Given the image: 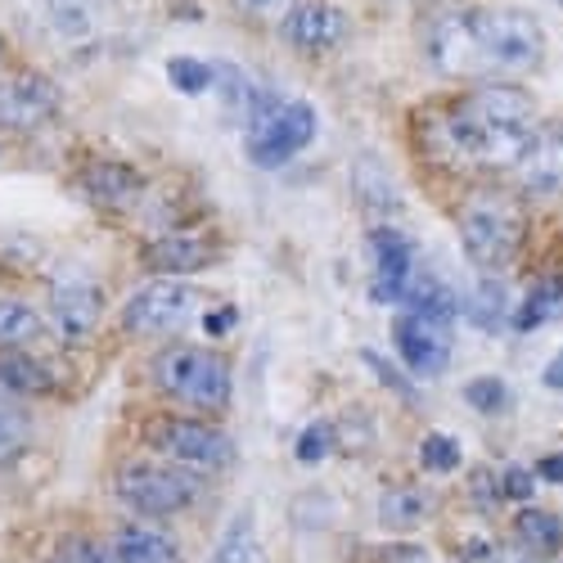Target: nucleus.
Here are the masks:
<instances>
[{"mask_svg":"<svg viewBox=\"0 0 563 563\" xmlns=\"http://www.w3.org/2000/svg\"><path fill=\"white\" fill-rule=\"evenodd\" d=\"M532 131H537V104L528 90L492 81L442 113L438 140H442V154L460 167L509 172L528 150Z\"/></svg>","mask_w":563,"mask_h":563,"instance_id":"nucleus-1","label":"nucleus"},{"mask_svg":"<svg viewBox=\"0 0 563 563\" xmlns=\"http://www.w3.org/2000/svg\"><path fill=\"white\" fill-rule=\"evenodd\" d=\"M468 41H474L478 73H537L545 64V32L528 10H468Z\"/></svg>","mask_w":563,"mask_h":563,"instance_id":"nucleus-2","label":"nucleus"},{"mask_svg":"<svg viewBox=\"0 0 563 563\" xmlns=\"http://www.w3.org/2000/svg\"><path fill=\"white\" fill-rule=\"evenodd\" d=\"M523 208L519 199H509L500 190H483L460 208V244L468 253V262L483 271H505L523 249Z\"/></svg>","mask_w":563,"mask_h":563,"instance_id":"nucleus-3","label":"nucleus"},{"mask_svg":"<svg viewBox=\"0 0 563 563\" xmlns=\"http://www.w3.org/2000/svg\"><path fill=\"white\" fill-rule=\"evenodd\" d=\"M316 140V109L307 100L253 96L249 104V158L257 167H285Z\"/></svg>","mask_w":563,"mask_h":563,"instance_id":"nucleus-4","label":"nucleus"},{"mask_svg":"<svg viewBox=\"0 0 563 563\" xmlns=\"http://www.w3.org/2000/svg\"><path fill=\"white\" fill-rule=\"evenodd\" d=\"M154 379L158 388L195 410H225L230 406V369L221 356L203 352V347H167L154 361Z\"/></svg>","mask_w":563,"mask_h":563,"instance_id":"nucleus-5","label":"nucleus"},{"mask_svg":"<svg viewBox=\"0 0 563 563\" xmlns=\"http://www.w3.org/2000/svg\"><path fill=\"white\" fill-rule=\"evenodd\" d=\"M118 500L135 509L140 519H167L199 500V478L180 464H150V460H131L118 474Z\"/></svg>","mask_w":563,"mask_h":563,"instance_id":"nucleus-6","label":"nucleus"},{"mask_svg":"<svg viewBox=\"0 0 563 563\" xmlns=\"http://www.w3.org/2000/svg\"><path fill=\"white\" fill-rule=\"evenodd\" d=\"M150 438L172 464L190 468V474H217V468H225L234 460V442L221 429L203 424V419H185V415L158 419Z\"/></svg>","mask_w":563,"mask_h":563,"instance_id":"nucleus-7","label":"nucleus"},{"mask_svg":"<svg viewBox=\"0 0 563 563\" xmlns=\"http://www.w3.org/2000/svg\"><path fill=\"white\" fill-rule=\"evenodd\" d=\"M199 311V289L180 279H154L122 307V324L131 334H172Z\"/></svg>","mask_w":563,"mask_h":563,"instance_id":"nucleus-8","label":"nucleus"},{"mask_svg":"<svg viewBox=\"0 0 563 563\" xmlns=\"http://www.w3.org/2000/svg\"><path fill=\"white\" fill-rule=\"evenodd\" d=\"M393 343H397V356L410 374H419V379H438V374L446 369V361H451V324L406 311L393 324Z\"/></svg>","mask_w":563,"mask_h":563,"instance_id":"nucleus-9","label":"nucleus"},{"mask_svg":"<svg viewBox=\"0 0 563 563\" xmlns=\"http://www.w3.org/2000/svg\"><path fill=\"white\" fill-rule=\"evenodd\" d=\"M509 172L528 199H559L563 195V122L537 126L528 150L519 154V163Z\"/></svg>","mask_w":563,"mask_h":563,"instance_id":"nucleus-10","label":"nucleus"},{"mask_svg":"<svg viewBox=\"0 0 563 563\" xmlns=\"http://www.w3.org/2000/svg\"><path fill=\"white\" fill-rule=\"evenodd\" d=\"M64 96H59V86L51 77H10V81H0V126H10V131H36L45 126L55 113H59Z\"/></svg>","mask_w":563,"mask_h":563,"instance_id":"nucleus-11","label":"nucleus"},{"mask_svg":"<svg viewBox=\"0 0 563 563\" xmlns=\"http://www.w3.org/2000/svg\"><path fill=\"white\" fill-rule=\"evenodd\" d=\"M100 316H104V294H100L96 279H86V275L55 279V289H51V320H55V330L68 343H81V339L96 334Z\"/></svg>","mask_w":563,"mask_h":563,"instance_id":"nucleus-12","label":"nucleus"},{"mask_svg":"<svg viewBox=\"0 0 563 563\" xmlns=\"http://www.w3.org/2000/svg\"><path fill=\"white\" fill-rule=\"evenodd\" d=\"M279 32H285V41L294 51L324 55V51H339L347 41V14L339 5H330V0H302V5H294L285 14Z\"/></svg>","mask_w":563,"mask_h":563,"instance_id":"nucleus-13","label":"nucleus"},{"mask_svg":"<svg viewBox=\"0 0 563 563\" xmlns=\"http://www.w3.org/2000/svg\"><path fill=\"white\" fill-rule=\"evenodd\" d=\"M369 249H374V298L379 302H401L406 294V279H410V240L397 234L393 225H379L369 234Z\"/></svg>","mask_w":563,"mask_h":563,"instance_id":"nucleus-14","label":"nucleus"},{"mask_svg":"<svg viewBox=\"0 0 563 563\" xmlns=\"http://www.w3.org/2000/svg\"><path fill=\"white\" fill-rule=\"evenodd\" d=\"M113 550H118L122 563H185V559H180V545H176L167 532L150 528V523H126V528H118Z\"/></svg>","mask_w":563,"mask_h":563,"instance_id":"nucleus-15","label":"nucleus"},{"mask_svg":"<svg viewBox=\"0 0 563 563\" xmlns=\"http://www.w3.org/2000/svg\"><path fill=\"white\" fill-rule=\"evenodd\" d=\"M0 388H10L19 397H45V393H55V374L23 347H0Z\"/></svg>","mask_w":563,"mask_h":563,"instance_id":"nucleus-16","label":"nucleus"},{"mask_svg":"<svg viewBox=\"0 0 563 563\" xmlns=\"http://www.w3.org/2000/svg\"><path fill=\"white\" fill-rule=\"evenodd\" d=\"M208 262H212V249H208V240H199V234H167V240H158L150 249V266L163 275H195Z\"/></svg>","mask_w":563,"mask_h":563,"instance_id":"nucleus-17","label":"nucleus"},{"mask_svg":"<svg viewBox=\"0 0 563 563\" xmlns=\"http://www.w3.org/2000/svg\"><path fill=\"white\" fill-rule=\"evenodd\" d=\"M81 185H86V195L96 199L100 208H126L140 195V176L131 167H122V163H96V167H86Z\"/></svg>","mask_w":563,"mask_h":563,"instance_id":"nucleus-18","label":"nucleus"},{"mask_svg":"<svg viewBox=\"0 0 563 563\" xmlns=\"http://www.w3.org/2000/svg\"><path fill=\"white\" fill-rule=\"evenodd\" d=\"M401 302H406V311L429 316V320H442V324H451V316H455V298H451V289L442 285L438 275H429V271H419V275L410 271Z\"/></svg>","mask_w":563,"mask_h":563,"instance_id":"nucleus-19","label":"nucleus"},{"mask_svg":"<svg viewBox=\"0 0 563 563\" xmlns=\"http://www.w3.org/2000/svg\"><path fill=\"white\" fill-rule=\"evenodd\" d=\"M379 519H384V528H393V532H410L415 523L429 519V496L419 492V487H393V492L379 500Z\"/></svg>","mask_w":563,"mask_h":563,"instance_id":"nucleus-20","label":"nucleus"},{"mask_svg":"<svg viewBox=\"0 0 563 563\" xmlns=\"http://www.w3.org/2000/svg\"><path fill=\"white\" fill-rule=\"evenodd\" d=\"M514 537L532 554H554L563 545V523L545 509H523L519 519H514Z\"/></svg>","mask_w":563,"mask_h":563,"instance_id":"nucleus-21","label":"nucleus"},{"mask_svg":"<svg viewBox=\"0 0 563 563\" xmlns=\"http://www.w3.org/2000/svg\"><path fill=\"white\" fill-rule=\"evenodd\" d=\"M45 320L14 298H0V347H27L32 339H41Z\"/></svg>","mask_w":563,"mask_h":563,"instance_id":"nucleus-22","label":"nucleus"},{"mask_svg":"<svg viewBox=\"0 0 563 563\" xmlns=\"http://www.w3.org/2000/svg\"><path fill=\"white\" fill-rule=\"evenodd\" d=\"M563 307V279H545V285L532 289V298L519 307V316H514V324L519 330H537V324L554 320V311Z\"/></svg>","mask_w":563,"mask_h":563,"instance_id":"nucleus-23","label":"nucleus"},{"mask_svg":"<svg viewBox=\"0 0 563 563\" xmlns=\"http://www.w3.org/2000/svg\"><path fill=\"white\" fill-rule=\"evenodd\" d=\"M257 559V537H253V514H240L230 528H225V537H221V545H217V563H253Z\"/></svg>","mask_w":563,"mask_h":563,"instance_id":"nucleus-24","label":"nucleus"},{"mask_svg":"<svg viewBox=\"0 0 563 563\" xmlns=\"http://www.w3.org/2000/svg\"><path fill=\"white\" fill-rule=\"evenodd\" d=\"M32 442V424H27V415L14 410V406H0V464H10L27 451Z\"/></svg>","mask_w":563,"mask_h":563,"instance_id":"nucleus-25","label":"nucleus"},{"mask_svg":"<svg viewBox=\"0 0 563 563\" xmlns=\"http://www.w3.org/2000/svg\"><path fill=\"white\" fill-rule=\"evenodd\" d=\"M167 81L180 90V96H203V90L212 86V64L190 59V55H176L167 64Z\"/></svg>","mask_w":563,"mask_h":563,"instance_id":"nucleus-26","label":"nucleus"},{"mask_svg":"<svg viewBox=\"0 0 563 563\" xmlns=\"http://www.w3.org/2000/svg\"><path fill=\"white\" fill-rule=\"evenodd\" d=\"M468 316H474L478 330H496V324L505 320V289L496 285V279H483V285L474 289V298H468Z\"/></svg>","mask_w":563,"mask_h":563,"instance_id":"nucleus-27","label":"nucleus"},{"mask_svg":"<svg viewBox=\"0 0 563 563\" xmlns=\"http://www.w3.org/2000/svg\"><path fill=\"white\" fill-rule=\"evenodd\" d=\"M460 442L446 438V433H429L424 446H419V464L429 468V474H451V468H460Z\"/></svg>","mask_w":563,"mask_h":563,"instance_id":"nucleus-28","label":"nucleus"},{"mask_svg":"<svg viewBox=\"0 0 563 563\" xmlns=\"http://www.w3.org/2000/svg\"><path fill=\"white\" fill-rule=\"evenodd\" d=\"M464 401L474 406V410H483V415H496V410L509 406V393H505L500 379H474V384L464 388Z\"/></svg>","mask_w":563,"mask_h":563,"instance_id":"nucleus-29","label":"nucleus"},{"mask_svg":"<svg viewBox=\"0 0 563 563\" xmlns=\"http://www.w3.org/2000/svg\"><path fill=\"white\" fill-rule=\"evenodd\" d=\"M330 446H334V429H330V424H311V429L298 438V460H302V464H320L324 455H330Z\"/></svg>","mask_w":563,"mask_h":563,"instance_id":"nucleus-30","label":"nucleus"},{"mask_svg":"<svg viewBox=\"0 0 563 563\" xmlns=\"http://www.w3.org/2000/svg\"><path fill=\"white\" fill-rule=\"evenodd\" d=\"M64 550L73 563H122L113 545H96V541H68Z\"/></svg>","mask_w":563,"mask_h":563,"instance_id":"nucleus-31","label":"nucleus"},{"mask_svg":"<svg viewBox=\"0 0 563 563\" xmlns=\"http://www.w3.org/2000/svg\"><path fill=\"white\" fill-rule=\"evenodd\" d=\"M500 492L509 496V500H532V492H537V478L528 474V468H505V478H500Z\"/></svg>","mask_w":563,"mask_h":563,"instance_id":"nucleus-32","label":"nucleus"},{"mask_svg":"<svg viewBox=\"0 0 563 563\" xmlns=\"http://www.w3.org/2000/svg\"><path fill=\"white\" fill-rule=\"evenodd\" d=\"M234 5L253 19H285L294 10V0H234Z\"/></svg>","mask_w":563,"mask_h":563,"instance_id":"nucleus-33","label":"nucleus"},{"mask_svg":"<svg viewBox=\"0 0 563 563\" xmlns=\"http://www.w3.org/2000/svg\"><path fill=\"white\" fill-rule=\"evenodd\" d=\"M464 563H500V554H496L492 541H468L464 545Z\"/></svg>","mask_w":563,"mask_h":563,"instance_id":"nucleus-34","label":"nucleus"},{"mask_svg":"<svg viewBox=\"0 0 563 563\" xmlns=\"http://www.w3.org/2000/svg\"><path fill=\"white\" fill-rule=\"evenodd\" d=\"M225 330H234V307H221L208 316V334H225Z\"/></svg>","mask_w":563,"mask_h":563,"instance_id":"nucleus-35","label":"nucleus"},{"mask_svg":"<svg viewBox=\"0 0 563 563\" xmlns=\"http://www.w3.org/2000/svg\"><path fill=\"white\" fill-rule=\"evenodd\" d=\"M537 474H541L545 483H563V455H545V460L537 464Z\"/></svg>","mask_w":563,"mask_h":563,"instance_id":"nucleus-36","label":"nucleus"},{"mask_svg":"<svg viewBox=\"0 0 563 563\" xmlns=\"http://www.w3.org/2000/svg\"><path fill=\"white\" fill-rule=\"evenodd\" d=\"M545 388H554V393H563V352L545 365Z\"/></svg>","mask_w":563,"mask_h":563,"instance_id":"nucleus-37","label":"nucleus"},{"mask_svg":"<svg viewBox=\"0 0 563 563\" xmlns=\"http://www.w3.org/2000/svg\"><path fill=\"white\" fill-rule=\"evenodd\" d=\"M500 563H532L528 554H500Z\"/></svg>","mask_w":563,"mask_h":563,"instance_id":"nucleus-38","label":"nucleus"},{"mask_svg":"<svg viewBox=\"0 0 563 563\" xmlns=\"http://www.w3.org/2000/svg\"><path fill=\"white\" fill-rule=\"evenodd\" d=\"M51 563H73V559H68V550H59V554H55Z\"/></svg>","mask_w":563,"mask_h":563,"instance_id":"nucleus-39","label":"nucleus"}]
</instances>
